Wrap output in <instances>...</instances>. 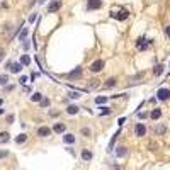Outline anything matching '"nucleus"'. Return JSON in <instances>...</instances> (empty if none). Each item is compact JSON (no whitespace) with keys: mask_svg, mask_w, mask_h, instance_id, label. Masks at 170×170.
Masks as SVG:
<instances>
[{"mask_svg":"<svg viewBox=\"0 0 170 170\" xmlns=\"http://www.w3.org/2000/svg\"><path fill=\"white\" fill-rule=\"evenodd\" d=\"M134 134H136L138 138H143L145 134H146V126H145L143 122H138V124L134 126Z\"/></svg>","mask_w":170,"mask_h":170,"instance_id":"8","label":"nucleus"},{"mask_svg":"<svg viewBox=\"0 0 170 170\" xmlns=\"http://www.w3.org/2000/svg\"><path fill=\"white\" fill-rule=\"evenodd\" d=\"M82 77V66H77L75 70H72L68 75H66V78H70V80H73V78H80Z\"/></svg>","mask_w":170,"mask_h":170,"instance_id":"9","label":"nucleus"},{"mask_svg":"<svg viewBox=\"0 0 170 170\" xmlns=\"http://www.w3.org/2000/svg\"><path fill=\"white\" fill-rule=\"evenodd\" d=\"M21 63L24 65V66L31 65V58H29V54H22V56H21Z\"/></svg>","mask_w":170,"mask_h":170,"instance_id":"25","label":"nucleus"},{"mask_svg":"<svg viewBox=\"0 0 170 170\" xmlns=\"http://www.w3.org/2000/svg\"><path fill=\"white\" fill-rule=\"evenodd\" d=\"M4 58H5V51H4V49L0 48V61H2Z\"/></svg>","mask_w":170,"mask_h":170,"instance_id":"36","label":"nucleus"},{"mask_svg":"<svg viewBox=\"0 0 170 170\" xmlns=\"http://www.w3.org/2000/svg\"><path fill=\"white\" fill-rule=\"evenodd\" d=\"M107 97H95V104H106Z\"/></svg>","mask_w":170,"mask_h":170,"instance_id":"29","label":"nucleus"},{"mask_svg":"<svg viewBox=\"0 0 170 170\" xmlns=\"http://www.w3.org/2000/svg\"><path fill=\"white\" fill-rule=\"evenodd\" d=\"M119 133H121V129H119V131H116V133L112 134L111 141H109V146H107V151H112V148H114V143H116V139H117V136H119Z\"/></svg>","mask_w":170,"mask_h":170,"instance_id":"14","label":"nucleus"},{"mask_svg":"<svg viewBox=\"0 0 170 170\" xmlns=\"http://www.w3.org/2000/svg\"><path fill=\"white\" fill-rule=\"evenodd\" d=\"M36 19H37V14H36V12H34V14H31V17H29V22H31V24H32V22L36 21Z\"/></svg>","mask_w":170,"mask_h":170,"instance_id":"33","label":"nucleus"},{"mask_svg":"<svg viewBox=\"0 0 170 170\" xmlns=\"http://www.w3.org/2000/svg\"><path fill=\"white\" fill-rule=\"evenodd\" d=\"M7 122H9V124L14 122V114H9V116H7Z\"/></svg>","mask_w":170,"mask_h":170,"instance_id":"34","label":"nucleus"},{"mask_svg":"<svg viewBox=\"0 0 170 170\" xmlns=\"http://www.w3.org/2000/svg\"><path fill=\"white\" fill-rule=\"evenodd\" d=\"M68 95H70V99H78V97H80V92H78V90H75V92H70Z\"/></svg>","mask_w":170,"mask_h":170,"instance_id":"31","label":"nucleus"},{"mask_svg":"<svg viewBox=\"0 0 170 170\" xmlns=\"http://www.w3.org/2000/svg\"><path fill=\"white\" fill-rule=\"evenodd\" d=\"M63 141H65L66 145H73V143H75V134H72V133H66V134L63 136Z\"/></svg>","mask_w":170,"mask_h":170,"instance_id":"16","label":"nucleus"},{"mask_svg":"<svg viewBox=\"0 0 170 170\" xmlns=\"http://www.w3.org/2000/svg\"><path fill=\"white\" fill-rule=\"evenodd\" d=\"M94 158V153H92L90 150H82V160H84V162H90V160Z\"/></svg>","mask_w":170,"mask_h":170,"instance_id":"11","label":"nucleus"},{"mask_svg":"<svg viewBox=\"0 0 170 170\" xmlns=\"http://www.w3.org/2000/svg\"><path fill=\"white\" fill-rule=\"evenodd\" d=\"M36 78H37V73H31V80H32V82H34Z\"/></svg>","mask_w":170,"mask_h":170,"instance_id":"39","label":"nucleus"},{"mask_svg":"<svg viewBox=\"0 0 170 170\" xmlns=\"http://www.w3.org/2000/svg\"><path fill=\"white\" fill-rule=\"evenodd\" d=\"M49 104H51V101H49V99H46V97L41 101V107H49Z\"/></svg>","mask_w":170,"mask_h":170,"instance_id":"30","label":"nucleus"},{"mask_svg":"<svg viewBox=\"0 0 170 170\" xmlns=\"http://www.w3.org/2000/svg\"><path fill=\"white\" fill-rule=\"evenodd\" d=\"M7 155H9V151H7V150H0V158H5Z\"/></svg>","mask_w":170,"mask_h":170,"instance_id":"32","label":"nucleus"},{"mask_svg":"<svg viewBox=\"0 0 170 170\" xmlns=\"http://www.w3.org/2000/svg\"><path fill=\"white\" fill-rule=\"evenodd\" d=\"M53 131H54V133H58V134L65 133V131H66V124H65V122H54Z\"/></svg>","mask_w":170,"mask_h":170,"instance_id":"10","label":"nucleus"},{"mask_svg":"<svg viewBox=\"0 0 170 170\" xmlns=\"http://www.w3.org/2000/svg\"><path fill=\"white\" fill-rule=\"evenodd\" d=\"M4 112H5V109H2V107H0V116H2V114H4Z\"/></svg>","mask_w":170,"mask_h":170,"instance_id":"41","label":"nucleus"},{"mask_svg":"<svg viewBox=\"0 0 170 170\" xmlns=\"http://www.w3.org/2000/svg\"><path fill=\"white\" fill-rule=\"evenodd\" d=\"M27 34H29V27H22V32L19 34V41H26L27 39Z\"/></svg>","mask_w":170,"mask_h":170,"instance_id":"18","label":"nucleus"},{"mask_svg":"<svg viewBox=\"0 0 170 170\" xmlns=\"http://www.w3.org/2000/svg\"><path fill=\"white\" fill-rule=\"evenodd\" d=\"M114 170H119V169H114Z\"/></svg>","mask_w":170,"mask_h":170,"instance_id":"43","label":"nucleus"},{"mask_svg":"<svg viewBox=\"0 0 170 170\" xmlns=\"http://www.w3.org/2000/svg\"><path fill=\"white\" fill-rule=\"evenodd\" d=\"M165 129H167V128H165L163 124H160V126H157V128H155V133H158V134H163V133H165Z\"/></svg>","mask_w":170,"mask_h":170,"instance_id":"27","label":"nucleus"},{"mask_svg":"<svg viewBox=\"0 0 170 170\" xmlns=\"http://www.w3.org/2000/svg\"><path fill=\"white\" fill-rule=\"evenodd\" d=\"M162 73H163V65H155V68H153V75H155V77H160Z\"/></svg>","mask_w":170,"mask_h":170,"instance_id":"22","label":"nucleus"},{"mask_svg":"<svg viewBox=\"0 0 170 170\" xmlns=\"http://www.w3.org/2000/svg\"><path fill=\"white\" fill-rule=\"evenodd\" d=\"M151 44H153V39H146L145 36H139L138 39H136V48H138L139 51H146Z\"/></svg>","mask_w":170,"mask_h":170,"instance_id":"2","label":"nucleus"},{"mask_svg":"<svg viewBox=\"0 0 170 170\" xmlns=\"http://www.w3.org/2000/svg\"><path fill=\"white\" fill-rule=\"evenodd\" d=\"M157 99H158V101H169L170 99V89H165V87L158 89V90H157Z\"/></svg>","mask_w":170,"mask_h":170,"instance_id":"6","label":"nucleus"},{"mask_svg":"<svg viewBox=\"0 0 170 170\" xmlns=\"http://www.w3.org/2000/svg\"><path fill=\"white\" fill-rule=\"evenodd\" d=\"M51 133H53V129L48 128V126H39L37 131H36V134L39 138H48V136H51Z\"/></svg>","mask_w":170,"mask_h":170,"instance_id":"5","label":"nucleus"},{"mask_svg":"<svg viewBox=\"0 0 170 170\" xmlns=\"http://www.w3.org/2000/svg\"><path fill=\"white\" fill-rule=\"evenodd\" d=\"M150 117H151L153 121L160 119V117H162V111H160V109H153V111H151V114H150Z\"/></svg>","mask_w":170,"mask_h":170,"instance_id":"21","label":"nucleus"},{"mask_svg":"<svg viewBox=\"0 0 170 170\" xmlns=\"http://www.w3.org/2000/svg\"><path fill=\"white\" fill-rule=\"evenodd\" d=\"M138 117L139 119H145V117H148V114L146 112H138Z\"/></svg>","mask_w":170,"mask_h":170,"instance_id":"35","label":"nucleus"},{"mask_svg":"<svg viewBox=\"0 0 170 170\" xmlns=\"http://www.w3.org/2000/svg\"><path fill=\"white\" fill-rule=\"evenodd\" d=\"M61 9V0H51L48 4V14H54Z\"/></svg>","mask_w":170,"mask_h":170,"instance_id":"7","label":"nucleus"},{"mask_svg":"<svg viewBox=\"0 0 170 170\" xmlns=\"http://www.w3.org/2000/svg\"><path fill=\"white\" fill-rule=\"evenodd\" d=\"M126 155H128V148H126V146H119V148H116V157L122 158V157H126Z\"/></svg>","mask_w":170,"mask_h":170,"instance_id":"17","label":"nucleus"},{"mask_svg":"<svg viewBox=\"0 0 170 170\" xmlns=\"http://www.w3.org/2000/svg\"><path fill=\"white\" fill-rule=\"evenodd\" d=\"M117 124H119V126H122V124H124V117H121V119L117 121Z\"/></svg>","mask_w":170,"mask_h":170,"instance_id":"40","label":"nucleus"},{"mask_svg":"<svg viewBox=\"0 0 170 170\" xmlns=\"http://www.w3.org/2000/svg\"><path fill=\"white\" fill-rule=\"evenodd\" d=\"M165 34H167V37H170V26L165 27Z\"/></svg>","mask_w":170,"mask_h":170,"instance_id":"38","label":"nucleus"},{"mask_svg":"<svg viewBox=\"0 0 170 170\" xmlns=\"http://www.w3.org/2000/svg\"><path fill=\"white\" fill-rule=\"evenodd\" d=\"M9 139H10V133H9V131H2V133H0V145L7 143Z\"/></svg>","mask_w":170,"mask_h":170,"instance_id":"15","label":"nucleus"},{"mask_svg":"<svg viewBox=\"0 0 170 170\" xmlns=\"http://www.w3.org/2000/svg\"><path fill=\"white\" fill-rule=\"evenodd\" d=\"M2 104H4V99H0V106H2Z\"/></svg>","mask_w":170,"mask_h":170,"instance_id":"42","label":"nucleus"},{"mask_svg":"<svg viewBox=\"0 0 170 170\" xmlns=\"http://www.w3.org/2000/svg\"><path fill=\"white\" fill-rule=\"evenodd\" d=\"M116 84H117V78L111 77V78H107V80H106V84L102 85V87H104V89H112V87H116Z\"/></svg>","mask_w":170,"mask_h":170,"instance_id":"13","label":"nucleus"},{"mask_svg":"<svg viewBox=\"0 0 170 170\" xmlns=\"http://www.w3.org/2000/svg\"><path fill=\"white\" fill-rule=\"evenodd\" d=\"M42 99H44V97H42L41 92H34V94L31 95V101H32V102H41Z\"/></svg>","mask_w":170,"mask_h":170,"instance_id":"19","label":"nucleus"},{"mask_svg":"<svg viewBox=\"0 0 170 170\" xmlns=\"http://www.w3.org/2000/svg\"><path fill=\"white\" fill-rule=\"evenodd\" d=\"M102 5H104V0H87V10L92 12V10H99V9H102Z\"/></svg>","mask_w":170,"mask_h":170,"instance_id":"3","label":"nucleus"},{"mask_svg":"<svg viewBox=\"0 0 170 170\" xmlns=\"http://www.w3.org/2000/svg\"><path fill=\"white\" fill-rule=\"evenodd\" d=\"M22 66H24V65H22L21 61H19V63H12L10 68H9V72H10V73H21Z\"/></svg>","mask_w":170,"mask_h":170,"instance_id":"12","label":"nucleus"},{"mask_svg":"<svg viewBox=\"0 0 170 170\" xmlns=\"http://www.w3.org/2000/svg\"><path fill=\"white\" fill-rule=\"evenodd\" d=\"M104 66H106V61H104V60H95V61L89 66V70H90L92 73H99V72L104 70Z\"/></svg>","mask_w":170,"mask_h":170,"instance_id":"4","label":"nucleus"},{"mask_svg":"<svg viewBox=\"0 0 170 170\" xmlns=\"http://www.w3.org/2000/svg\"><path fill=\"white\" fill-rule=\"evenodd\" d=\"M78 111H80V107L75 106V104H72V106L66 107V112H68V114H78Z\"/></svg>","mask_w":170,"mask_h":170,"instance_id":"20","label":"nucleus"},{"mask_svg":"<svg viewBox=\"0 0 170 170\" xmlns=\"http://www.w3.org/2000/svg\"><path fill=\"white\" fill-rule=\"evenodd\" d=\"M82 134H84L85 138H89V136H92V131L89 128H82Z\"/></svg>","mask_w":170,"mask_h":170,"instance_id":"28","label":"nucleus"},{"mask_svg":"<svg viewBox=\"0 0 170 170\" xmlns=\"http://www.w3.org/2000/svg\"><path fill=\"white\" fill-rule=\"evenodd\" d=\"M19 82H21V84H26V82H27V77H26V75H22V77H21V80H19Z\"/></svg>","mask_w":170,"mask_h":170,"instance_id":"37","label":"nucleus"},{"mask_svg":"<svg viewBox=\"0 0 170 170\" xmlns=\"http://www.w3.org/2000/svg\"><path fill=\"white\" fill-rule=\"evenodd\" d=\"M26 139H27V134L22 133V134H19V136L16 138V143L17 145H22V143H26Z\"/></svg>","mask_w":170,"mask_h":170,"instance_id":"24","label":"nucleus"},{"mask_svg":"<svg viewBox=\"0 0 170 170\" xmlns=\"http://www.w3.org/2000/svg\"><path fill=\"white\" fill-rule=\"evenodd\" d=\"M109 16H111V19H116V21H126L128 17H129V10L117 7V9H111Z\"/></svg>","mask_w":170,"mask_h":170,"instance_id":"1","label":"nucleus"},{"mask_svg":"<svg viewBox=\"0 0 170 170\" xmlns=\"http://www.w3.org/2000/svg\"><path fill=\"white\" fill-rule=\"evenodd\" d=\"M7 82H9V75L7 73L0 75V85H7Z\"/></svg>","mask_w":170,"mask_h":170,"instance_id":"26","label":"nucleus"},{"mask_svg":"<svg viewBox=\"0 0 170 170\" xmlns=\"http://www.w3.org/2000/svg\"><path fill=\"white\" fill-rule=\"evenodd\" d=\"M99 109H101V112H99L101 116H109V114H112V109H111V107H107V106L99 107Z\"/></svg>","mask_w":170,"mask_h":170,"instance_id":"23","label":"nucleus"}]
</instances>
